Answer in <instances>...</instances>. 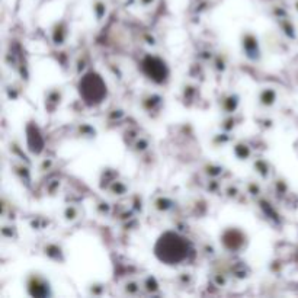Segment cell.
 I'll return each mask as SVG.
<instances>
[{
	"label": "cell",
	"mask_w": 298,
	"mask_h": 298,
	"mask_svg": "<svg viewBox=\"0 0 298 298\" xmlns=\"http://www.w3.org/2000/svg\"><path fill=\"white\" fill-rule=\"evenodd\" d=\"M153 253L163 265L178 266L191 259L194 248L183 234L175 230H167L157 237L153 246Z\"/></svg>",
	"instance_id": "obj_1"
},
{
	"label": "cell",
	"mask_w": 298,
	"mask_h": 298,
	"mask_svg": "<svg viewBox=\"0 0 298 298\" xmlns=\"http://www.w3.org/2000/svg\"><path fill=\"white\" fill-rule=\"evenodd\" d=\"M77 90L80 99L87 106H98L108 98V84L102 74L95 70H89L80 77Z\"/></svg>",
	"instance_id": "obj_2"
},
{
	"label": "cell",
	"mask_w": 298,
	"mask_h": 298,
	"mask_svg": "<svg viewBox=\"0 0 298 298\" xmlns=\"http://www.w3.org/2000/svg\"><path fill=\"white\" fill-rule=\"evenodd\" d=\"M141 73L156 84H166L170 79L169 64L156 54H146L140 61Z\"/></svg>",
	"instance_id": "obj_3"
},
{
	"label": "cell",
	"mask_w": 298,
	"mask_h": 298,
	"mask_svg": "<svg viewBox=\"0 0 298 298\" xmlns=\"http://www.w3.org/2000/svg\"><path fill=\"white\" fill-rule=\"evenodd\" d=\"M220 243H221V246H223V249L226 252L239 253L246 248L248 236L239 227H227L220 234Z\"/></svg>",
	"instance_id": "obj_4"
},
{
	"label": "cell",
	"mask_w": 298,
	"mask_h": 298,
	"mask_svg": "<svg viewBox=\"0 0 298 298\" xmlns=\"http://www.w3.org/2000/svg\"><path fill=\"white\" fill-rule=\"evenodd\" d=\"M25 285H26L28 296L33 298H45L50 297L52 294L50 281L45 277H42L41 274H36V272L28 275Z\"/></svg>",
	"instance_id": "obj_5"
},
{
	"label": "cell",
	"mask_w": 298,
	"mask_h": 298,
	"mask_svg": "<svg viewBox=\"0 0 298 298\" xmlns=\"http://www.w3.org/2000/svg\"><path fill=\"white\" fill-rule=\"evenodd\" d=\"M25 134H26V146L28 150L32 154H41L44 147H45V138L39 130V127L36 125V122L31 121L26 124L25 127Z\"/></svg>",
	"instance_id": "obj_6"
},
{
	"label": "cell",
	"mask_w": 298,
	"mask_h": 298,
	"mask_svg": "<svg viewBox=\"0 0 298 298\" xmlns=\"http://www.w3.org/2000/svg\"><path fill=\"white\" fill-rule=\"evenodd\" d=\"M242 48L245 55L250 61H259L261 60V47L258 36L252 32H245L242 35Z\"/></svg>",
	"instance_id": "obj_7"
},
{
	"label": "cell",
	"mask_w": 298,
	"mask_h": 298,
	"mask_svg": "<svg viewBox=\"0 0 298 298\" xmlns=\"http://www.w3.org/2000/svg\"><path fill=\"white\" fill-rule=\"evenodd\" d=\"M67 36H68V26H67V23L64 20L57 22L52 26V29H51V39H52L54 45H58V47L63 45L66 42Z\"/></svg>",
	"instance_id": "obj_8"
},
{
	"label": "cell",
	"mask_w": 298,
	"mask_h": 298,
	"mask_svg": "<svg viewBox=\"0 0 298 298\" xmlns=\"http://www.w3.org/2000/svg\"><path fill=\"white\" fill-rule=\"evenodd\" d=\"M162 102H163V98L160 95H157V93H147L141 99V106L147 112H154V111H159Z\"/></svg>",
	"instance_id": "obj_9"
},
{
	"label": "cell",
	"mask_w": 298,
	"mask_h": 298,
	"mask_svg": "<svg viewBox=\"0 0 298 298\" xmlns=\"http://www.w3.org/2000/svg\"><path fill=\"white\" fill-rule=\"evenodd\" d=\"M61 98H63V92L60 90V87H54V89H50L47 93H45V108L48 111H55V108L60 105L61 102Z\"/></svg>",
	"instance_id": "obj_10"
},
{
	"label": "cell",
	"mask_w": 298,
	"mask_h": 298,
	"mask_svg": "<svg viewBox=\"0 0 298 298\" xmlns=\"http://www.w3.org/2000/svg\"><path fill=\"white\" fill-rule=\"evenodd\" d=\"M277 96H278V93H277V90L274 87H265V89L261 90V93L258 96L259 105H262L265 108L272 106L277 102Z\"/></svg>",
	"instance_id": "obj_11"
},
{
	"label": "cell",
	"mask_w": 298,
	"mask_h": 298,
	"mask_svg": "<svg viewBox=\"0 0 298 298\" xmlns=\"http://www.w3.org/2000/svg\"><path fill=\"white\" fill-rule=\"evenodd\" d=\"M239 102H240L239 96L230 93V95L224 96V98L220 100V106H221V109L224 111V114H234L236 109H237V106H239Z\"/></svg>",
	"instance_id": "obj_12"
},
{
	"label": "cell",
	"mask_w": 298,
	"mask_h": 298,
	"mask_svg": "<svg viewBox=\"0 0 298 298\" xmlns=\"http://www.w3.org/2000/svg\"><path fill=\"white\" fill-rule=\"evenodd\" d=\"M44 253L45 256H48L50 259L55 261V262H64V255H63V250L58 245H54V243H50L44 248Z\"/></svg>",
	"instance_id": "obj_13"
},
{
	"label": "cell",
	"mask_w": 298,
	"mask_h": 298,
	"mask_svg": "<svg viewBox=\"0 0 298 298\" xmlns=\"http://www.w3.org/2000/svg\"><path fill=\"white\" fill-rule=\"evenodd\" d=\"M233 153L234 156L239 159V160H248L252 154V150L248 144L245 143H237L234 147H233Z\"/></svg>",
	"instance_id": "obj_14"
},
{
	"label": "cell",
	"mask_w": 298,
	"mask_h": 298,
	"mask_svg": "<svg viewBox=\"0 0 298 298\" xmlns=\"http://www.w3.org/2000/svg\"><path fill=\"white\" fill-rule=\"evenodd\" d=\"M278 20H280V26H281L282 32H284L288 38L296 39V26H294V23L290 20V17L287 16V17H282V19H278Z\"/></svg>",
	"instance_id": "obj_15"
},
{
	"label": "cell",
	"mask_w": 298,
	"mask_h": 298,
	"mask_svg": "<svg viewBox=\"0 0 298 298\" xmlns=\"http://www.w3.org/2000/svg\"><path fill=\"white\" fill-rule=\"evenodd\" d=\"M173 205H175L173 201H172L170 198H167V197H159V198H156V201H154V208H156L157 211H162V213H166V211L172 210Z\"/></svg>",
	"instance_id": "obj_16"
},
{
	"label": "cell",
	"mask_w": 298,
	"mask_h": 298,
	"mask_svg": "<svg viewBox=\"0 0 298 298\" xmlns=\"http://www.w3.org/2000/svg\"><path fill=\"white\" fill-rule=\"evenodd\" d=\"M253 167H255V170H256L264 179H266V178L269 176V163H268L266 160H264V159H256L255 163H253Z\"/></svg>",
	"instance_id": "obj_17"
},
{
	"label": "cell",
	"mask_w": 298,
	"mask_h": 298,
	"mask_svg": "<svg viewBox=\"0 0 298 298\" xmlns=\"http://www.w3.org/2000/svg\"><path fill=\"white\" fill-rule=\"evenodd\" d=\"M93 13H95L96 20L100 22L106 15V3L102 0H95L93 1Z\"/></svg>",
	"instance_id": "obj_18"
},
{
	"label": "cell",
	"mask_w": 298,
	"mask_h": 298,
	"mask_svg": "<svg viewBox=\"0 0 298 298\" xmlns=\"http://www.w3.org/2000/svg\"><path fill=\"white\" fill-rule=\"evenodd\" d=\"M13 169H15V173L20 178V181L25 182L26 185H29V182H31V175H29L28 167L23 166V165H13Z\"/></svg>",
	"instance_id": "obj_19"
},
{
	"label": "cell",
	"mask_w": 298,
	"mask_h": 298,
	"mask_svg": "<svg viewBox=\"0 0 298 298\" xmlns=\"http://www.w3.org/2000/svg\"><path fill=\"white\" fill-rule=\"evenodd\" d=\"M108 189H109V192L114 194V195H124V194H127V191H128L127 185H125L124 182H121V181H114V182L108 186Z\"/></svg>",
	"instance_id": "obj_20"
},
{
	"label": "cell",
	"mask_w": 298,
	"mask_h": 298,
	"mask_svg": "<svg viewBox=\"0 0 298 298\" xmlns=\"http://www.w3.org/2000/svg\"><path fill=\"white\" fill-rule=\"evenodd\" d=\"M143 287L147 293H151V294L159 291V282L154 277H147L143 282Z\"/></svg>",
	"instance_id": "obj_21"
},
{
	"label": "cell",
	"mask_w": 298,
	"mask_h": 298,
	"mask_svg": "<svg viewBox=\"0 0 298 298\" xmlns=\"http://www.w3.org/2000/svg\"><path fill=\"white\" fill-rule=\"evenodd\" d=\"M63 217H64L67 221H74V220L79 217V208L74 207V205H67V207L64 208Z\"/></svg>",
	"instance_id": "obj_22"
},
{
	"label": "cell",
	"mask_w": 298,
	"mask_h": 298,
	"mask_svg": "<svg viewBox=\"0 0 298 298\" xmlns=\"http://www.w3.org/2000/svg\"><path fill=\"white\" fill-rule=\"evenodd\" d=\"M261 207L264 208L265 214H266L269 218H272L274 221H280L278 214L275 213V210H272V207H271V204H269V202H266V201H261Z\"/></svg>",
	"instance_id": "obj_23"
},
{
	"label": "cell",
	"mask_w": 298,
	"mask_h": 298,
	"mask_svg": "<svg viewBox=\"0 0 298 298\" xmlns=\"http://www.w3.org/2000/svg\"><path fill=\"white\" fill-rule=\"evenodd\" d=\"M205 173L210 175L211 178H218V176L223 173V167L215 166V165H208V166L205 167Z\"/></svg>",
	"instance_id": "obj_24"
},
{
	"label": "cell",
	"mask_w": 298,
	"mask_h": 298,
	"mask_svg": "<svg viewBox=\"0 0 298 298\" xmlns=\"http://www.w3.org/2000/svg\"><path fill=\"white\" fill-rule=\"evenodd\" d=\"M140 291V284L135 282V281H128L125 284V293L130 294V296H134Z\"/></svg>",
	"instance_id": "obj_25"
},
{
	"label": "cell",
	"mask_w": 298,
	"mask_h": 298,
	"mask_svg": "<svg viewBox=\"0 0 298 298\" xmlns=\"http://www.w3.org/2000/svg\"><path fill=\"white\" fill-rule=\"evenodd\" d=\"M79 130H80V134H82V135H89V137H95V135H96L95 128H92L89 124H82Z\"/></svg>",
	"instance_id": "obj_26"
},
{
	"label": "cell",
	"mask_w": 298,
	"mask_h": 298,
	"mask_svg": "<svg viewBox=\"0 0 298 298\" xmlns=\"http://www.w3.org/2000/svg\"><path fill=\"white\" fill-rule=\"evenodd\" d=\"M134 147H135V150H137V151H144V150H147V147H149V140H146V138L140 137V138H137V140H135Z\"/></svg>",
	"instance_id": "obj_27"
},
{
	"label": "cell",
	"mask_w": 298,
	"mask_h": 298,
	"mask_svg": "<svg viewBox=\"0 0 298 298\" xmlns=\"http://www.w3.org/2000/svg\"><path fill=\"white\" fill-rule=\"evenodd\" d=\"M248 192L252 195V197H258L261 194V186L256 183V182H249L248 183Z\"/></svg>",
	"instance_id": "obj_28"
},
{
	"label": "cell",
	"mask_w": 298,
	"mask_h": 298,
	"mask_svg": "<svg viewBox=\"0 0 298 298\" xmlns=\"http://www.w3.org/2000/svg\"><path fill=\"white\" fill-rule=\"evenodd\" d=\"M96 210H98V213H99V214L105 215V214H109L111 207H109V204H108V202H99V204L96 205Z\"/></svg>",
	"instance_id": "obj_29"
},
{
	"label": "cell",
	"mask_w": 298,
	"mask_h": 298,
	"mask_svg": "<svg viewBox=\"0 0 298 298\" xmlns=\"http://www.w3.org/2000/svg\"><path fill=\"white\" fill-rule=\"evenodd\" d=\"M215 68L218 70V71H223L224 68H226V61H224V58H221L220 55L217 57V60H215Z\"/></svg>",
	"instance_id": "obj_30"
},
{
	"label": "cell",
	"mask_w": 298,
	"mask_h": 298,
	"mask_svg": "<svg viewBox=\"0 0 298 298\" xmlns=\"http://www.w3.org/2000/svg\"><path fill=\"white\" fill-rule=\"evenodd\" d=\"M52 166V160L51 159H45L44 162H42V165L39 166V170H47V169H50Z\"/></svg>",
	"instance_id": "obj_31"
},
{
	"label": "cell",
	"mask_w": 298,
	"mask_h": 298,
	"mask_svg": "<svg viewBox=\"0 0 298 298\" xmlns=\"http://www.w3.org/2000/svg\"><path fill=\"white\" fill-rule=\"evenodd\" d=\"M226 122H227V124H234V119H233V118H229ZM233 128H234V125H224V127H223L224 131H232Z\"/></svg>",
	"instance_id": "obj_32"
},
{
	"label": "cell",
	"mask_w": 298,
	"mask_h": 298,
	"mask_svg": "<svg viewBox=\"0 0 298 298\" xmlns=\"http://www.w3.org/2000/svg\"><path fill=\"white\" fill-rule=\"evenodd\" d=\"M156 0H138V3L141 4V6H144V7H149V6H151L153 3H154Z\"/></svg>",
	"instance_id": "obj_33"
},
{
	"label": "cell",
	"mask_w": 298,
	"mask_h": 298,
	"mask_svg": "<svg viewBox=\"0 0 298 298\" xmlns=\"http://www.w3.org/2000/svg\"><path fill=\"white\" fill-rule=\"evenodd\" d=\"M227 194H229V197H236V195H237V189L230 186V188L227 189Z\"/></svg>",
	"instance_id": "obj_34"
},
{
	"label": "cell",
	"mask_w": 298,
	"mask_h": 298,
	"mask_svg": "<svg viewBox=\"0 0 298 298\" xmlns=\"http://www.w3.org/2000/svg\"><path fill=\"white\" fill-rule=\"evenodd\" d=\"M294 7H296V10L298 12V0H296V3H294Z\"/></svg>",
	"instance_id": "obj_35"
}]
</instances>
